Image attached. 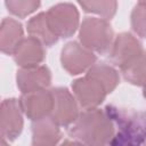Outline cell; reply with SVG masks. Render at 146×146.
I'll return each mask as SVG.
<instances>
[{
    "instance_id": "obj_8",
    "label": "cell",
    "mask_w": 146,
    "mask_h": 146,
    "mask_svg": "<svg viewBox=\"0 0 146 146\" xmlns=\"http://www.w3.org/2000/svg\"><path fill=\"white\" fill-rule=\"evenodd\" d=\"M23 113L19 99L8 98L2 100L0 113V135L3 140L13 141L21 135L24 125Z\"/></svg>"
},
{
    "instance_id": "obj_2",
    "label": "cell",
    "mask_w": 146,
    "mask_h": 146,
    "mask_svg": "<svg viewBox=\"0 0 146 146\" xmlns=\"http://www.w3.org/2000/svg\"><path fill=\"white\" fill-rule=\"evenodd\" d=\"M105 111L114 122L115 131L112 145L146 144V113L143 111L107 105Z\"/></svg>"
},
{
    "instance_id": "obj_9",
    "label": "cell",
    "mask_w": 146,
    "mask_h": 146,
    "mask_svg": "<svg viewBox=\"0 0 146 146\" xmlns=\"http://www.w3.org/2000/svg\"><path fill=\"white\" fill-rule=\"evenodd\" d=\"M19 102L27 119L36 121L50 115L54 105V97L51 90L40 89L22 94Z\"/></svg>"
},
{
    "instance_id": "obj_3",
    "label": "cell",
    "mask_w": 146,
    "mask_h": 146,
    "mask_svg": "<svg viewBox=\"0 0 146 146\" xmlns=\"http://www.w3.org/2000/svg\"><path fill=\"white\" fill-rule=\"evenodd\" d=\"M79 40L86 48L104 55L111 49L114 32L107 19L86 17L79 30Z\"/></svg>"
},
{
    "instance_id": "obj_19",
    "label": "cell",
    "mask_w": 146,
    "mask_h": 146,
    "mask_svg": "<svg viewBox=\"0 0 146 146\" xmlns=\"http://www.w3.org/2000/svg\"><path fill=\"white\" fill-rule=\"evenodd\" d=\"M5 3L10 14L24 18L40 7L41 0H5Z\"/></svg>"
},
{
    "instance_id": "obj_11",
    "label": "cell",
    "mask_w": 146,
    "mask_h": 146,
    "mask_svg": "<svg viewBox=\"0 0 146 146\" xmlns=\"http://www.w3.org/2000/svg\"><path fill=\"white\" fill-rule=\"evenodd\" d=\"M143 50L144 48L141 42L135 35L129 32H122L117 34L113 40L108 56L114 65L121 67Z\"/></svg>"
},
{
    "instance_id": "obj_21",
    "label": "cell",
    "mask_w": 146,
    "mask_h": 146,
    "mask_svg": "<svg viewBox=\"0 0 146 146\" xmlns=\"http://www.w3.org/2000/svg\"><path fill=\"white\" fill-rule=\"evenodd\" d=\"M143 95H144V97L146 98V83L143 86Z\"/></svg>"
},
{
    "instance_id": "obj_20",
    "label": "cell",
    "mask_w": 146,
    "mask_h": 146,
    "mask_svg": "<svg viewBox=\"0 0 146 146\" xmlns=\"http://www.w3.org/2000/svg\"><path fill=\"white\" fill-rule=\"evenodd\" d=\"M131 27L133 32L146 39V3H137L131 11Z\"/></svg>"
},
{
    "instance_id": "obj_12",
    "label": "cell",
    "mask_w": 146,
    "mask_h": 146,
    "mask_svg": "<svg viewBox=\"0 0 146 146\" xmlns=\"http://www.w3.org/2000/svg\"><path fill=\"white\" fill-rule=\"evenodd\" d=\"M43 43L33 36L23 38L13 52V58L19 67L40 65L44 57L46 50Z\"/></svg>"
},
{
    "instance_id": "obj_10",
    "label": "cell",
    "mask_w": 146,
    "mask_h": 146,
    "mask_svg": "<svg viewBox=\"0 0 146 146\" xmlns=\"http://www.w3.org/2000/svg\"><path fill=\"white\" fill-rule=\"evenodd\" d=\"M16 83L22 94L47 89L51 83V72L44 65L21 67L16 74Z\"/></svg>"
},
{
    "instance_id": "obj_4",
    "label": "cell",
    "mask_w": 146,
    "mask_h": 146,
    "mask_svg": "<svg viewBox=\"0 0 146 146\" xmlns=\"http://www.w3.org/2000/svg\"><path fill=\"white\" fill-rule=\"evenodd\" d=\"M47 17L51 31L58 38H70L79 27V11L74 5L68 2L57 3L50 7L47 11Z\"/></svg>"
},
{
    "instance_id": "obj_14",
    "label": "cell",
    "mask_w": 146,
    "mask_h": 146,
    "mask_svg": "<svg viewBox=\"0 0 146 146\" xmlns=\"http://www.w3.org/2000/svg\"><path fill=\"white\" fill-rule=\"evenodd\" d=\"M23 25L14 19L6 17L0 27V49L7 55H13L15 48L23 39Z\"/></svg>"
},
{
    "instance_id": "obj_16",
    "label": "cell",
    "mask_w": 146,
    "mask_h": 146,
    "mask_svg": "<svg viewBox=\"0 0 146 146\" xmlns=\"http://www.w3.org/2000/svg\"><path fill=\"white\" fill-rule=\"evenodd\" d=\"M125 81L133 86H144L146 83V50L136 55L120 67Z\"/></svg>"
},
{
    "instance_id": "obj_18",
    "label": "cell",
    "mask_w": 146,
    "mask_h": 146,
    "mask_svg": "<svg viewBox=\"0 0 146 146\" xmlns=\"http://www.w3.org/2000/svg\"><path fill=\"white\" fill-rule=\"evenodd\" d=\"M78 2L84 11L99 15L105 19L113 18L117 9L116 0H78Z\"/></svg>"
},
{
    "instance_id": "obj_15",
    "label": "cell",
    "mask_w": 146,
    "mask_h": 146,
    "mask_svg": "<svg viewBox=\"0 0 146 146\" xmlns=\"http://www.w3.org/2000/svg\"><path fill=\"white\" fill-rule=\"evenodd\" d=\"M27 33L41 41L44 46H52L58 41V36L51 31L48 23L47 13H39L27 22Z\"/></svg>"
},
{
    "instance_id": "obj_17",
    "label": "cell",
    "mask_w": 146,
    "mask_h": 146,
    "mask_svg": "<svg viewBox=\"0 0 146 146\" xmlns=\"http://www.w3.org/2000/svg\"><path fill=\"white\" fill-rule=\"evenodd\" d=\"M87 74L96 78L99 80L104 87L106 88L107 92L111 94L120 83V75L119 72L111 65L106 63H95L88 71Z\"/></svg>"
},
{
    "instance_id": "obj_1",
    "label": "cell",
    "mask_w": 146,
    "mask_h": 146,
    "mask_svg": "<svg viewBox=\"0 0 146 146\" xmlns=\"http://www.w3.org/2000/svg\"><path fill=\"white\" fill-rule=\"evenodd\" d=\"M68 135L80 144L107 145L115 135V125L105 110L89 108L79 114L71 124Z\"/></svg>"
},
{
    "instance_id": "obj_5",
    "label": "cell",
    "mask_w": 146,
    "mask_h": 146,
    "mask_svg": "<svg viewBox=\"0 0 146 146\" xmlns=\"http://www.w3.org/2000/svg\"><path fill=\"white\" fill-rule=\"evenodd\" d=\"M96 60L97 57L94 51L76 41L67 42L60 51L62 66L71 75H78L87 72Z\"/></svg>"
},
{
    "instance_id": "obj_6",
    "label": "cell",
    "mask_w": 146,
    "mask_h": 146,
    "mask_svg": "<svg viewBox=\"0 0 146 146\" xmlns=\"http://www.w3.org/2000/svg\"><path fill=\"white\" fill-rule=\"evenodd\" d=\"M72 91L79 105L84 110L97 107L105 100L108 94L99 80L87 73L84 76L72 82Z\"/></svg>"
},
{
    "instance_id": "obj_22",
    "label": "cell",
    "mask_w": 146,
    "mask_h": 146,
    "mask_svg": "<svg viewBox=\"0 0 146 146\" xmlns=\"http://www.w3.org/2000/svg\"><path fill=\"white\" fill-rule=\"evenodd\" d=\"M139 2H143V3H146V0H138Z\"/></svg>"
},
{
    "instance_id": "obj_13",
    "label": "cell",
    "mask_w": 146,
    "mask_h": 146,
    "mask_svg": "<svg viewBox=\"0 0 146 146\" xmlns=\"http://www.w3.org/2000/svg\"><path fill=\"white\" fill-rule=\"evenodd\" d=\"M59 124L51 116H46L33 121L32 124V144L34 146H54L62 138Z\"/></svg>"
},
{
    "instance_id": "obj_7",
    "label": "cell",
    "mask_w": 146,
    "mask_h": 146,
    "mask_svg": "<svg viewBox=\"0 0 146 146\" xmlns=\"http://www.w3.org/2000/svg\"><path fill=\"white\" fill-rule=\"evenodd\" d=\"M54 105L49 116L60 127H70L79 116V103L67 88L57 87L51 89Z\"/></svg>"
}]
</instances>
